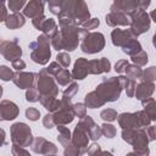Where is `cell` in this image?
<instances>
[{
	"instance_id": "22",
	"label": "cell",
	"mask_w": 156,
	"mask_h": 156,
	"mask_svg": "<svg viewBox=\"0 0 156 156\" xmlns=\"http://www.w3.org/2000/svg\"><path fill=\"white\" fill-rule=\"evenodd\" d=\"M135 63L138 65H145L147 62V55L146 52H144L143 50H140L139 52H136L135 55H133V58H132Z\"/></svg>"
},
{
	"instance_id": "30",
	"label": "cell",
	"mask_w": 156,
	"mask_h": 156,
	"mask_svg": "<svg viewBox=\"0 0 156 156\" xmlns=\"http://www.w3.org/2000/svg\"><path fill=\"white\" fill-rule=\"evenodd\" d=\"M39 111L38 110H35V108H33V107H30V108H28L27 111H26V116H27V118H29V119H32V121H37L38 118H39Z\"/></svg>"
},
{
	"instance_id": "10",
	"label": "cell",
	"mask_w": 156,
	"mask_h": 156,
	"mask_svg": "<svg viewBox=\"0 0 156 156\" xmlns=\"http://www.w3.org/2000/svg\"><path fill=\"white\" fill-rule=\"evenodd\" d=\"M73 115H74L73 110H71L68 106L63 105V101H62L61 110L57 111L52 118H54L55 123H68V122H71L73 119Z\"/></svg>"
},
{
	"instance_id": "13",
	"label": "cell",
	"mask_w": 156,
	"mask_h": 156,
	"mask_svg": "<svg viewBox=\"0 0 156 156\" xmlns=\"http://www.w3.org/2000/svg\"><path fill=\"white\" fill-rule=\"evenodd\" d=\"M133 38V34L130 30H121V29H115L112 32V41L115 45H124Z\"/></svg>"
},
{
	"instance_id": "31",
	"label": "cell",
	"mask_w": 156,
	"mask_h": 156,
	"mask_svg": "<svg viewBox=\"0 0 156 156\" xmlns=\"http://www.w3.org/2000/svg\"><path fill=\"white\" fill-rule=\"evenodd\" d=\"M72 110L74 115H78V117H83L85 115V107L83 104H76Z\"/></svg>"
},
{
	"instance_id": "1",
	"label": "cell",
	"mask_w": 156,
	"mask_h": 156,
	"mask_svg": "<svg viewBox=\"0 0 156 156\" xmlns=\"http://www.w3.org/2000/svg\"><path fill=\"white\" fill-rule=\"evenodd\" d=\"M126 77L111 78L108 80H105L96 88V94L104 101H115L118 99L119 93L126 84Z\"/></svg>"
},
{
	"instance_id": "4",
	"label": "cell",
	"mask_w": 156,
	"mask_h": 156,
	"mask_svg": "<svg viewBox=\"0 0 156 156\" xmlns=\"http://www.w3.org/2000/svg\"><path fill=\"white\" fill-rule=\"evenodd\" d=\"M150 27V21L144 10H139L133 13V21H132V27H130V33L133 37H136L144 32H146Z\"/></svg>"
},
{
	"instance_id": "21",
	"label": "cell",
	"mask_w": 156,
	"mask_h": 156,
	"mask_svg": "<svg viewBox=\"0 0 156 156\" xmlns=\"http://www.w3.org/2000/svg\"><path fill=\"white\" fill-rule=\"evenodd\" d=\"M56 78H57V82L61 84V85H66L69 79H71V74L67 69H61L57 74H56Z\"/></svg>"
},
{
	"instance_id": "12",
	"label": "cell",
	"mask_w": 156,
	"mask_h": 156,
	"mask_svg": "<svg viewBox=\"0 0 156 156\" xmlns=\"http://www.w3.org/2000/svg\"><path fill=\"white\" fill-rule=\"evenodd\" d=\"M43 4L39 0H32L24 9V15L28 17H39L43 15Z\"/></svg>"
},
{
	"instance_id": "35",
	"label": "cell",
	"mask_w": 156,
	"mask_h": 156,
	"mask_svg": "<svg viewBox=\"0 0 156 156\" xmlns=\"http://www.w3.org/2000/svg\"><path fill=\"white\" fill-rule=\"evenodd\" d=\"M98 26H99V20H96V18L89 20L88 22L84 23V27H85L87 29H94V28H96Z\"/></svg>"
},
{
	"instance_id": "14",
	"label": "cell",
	"mask_w": 156,
	"mask_h": 156,
	"mask_svg": "<svg viewBox=\"0 0 156 156\" xmlns=\"http://www.w3.org/2000/svg\"><path fill=\"white\" fill-rule=\"evenodd\" d=\"M154 91V84L152 82H144L141 84L138 85V88H135V95L139 100H145L149 99L150 95Z\"/></svg>"
},
{
	"instance_id": "6",
	"label": "cell",
	"mask_w": 156,
	"mask_h": 156,
	"mask_svg": "<svg viewBox=\"0 0 156 156\" xmlns=\"http://www.w3.org/2000/svg\"><path fill=\"white\" fill-rule=\"evenodd\" d=\"M1 52L6 57V60H9V61H15V60L20 58L22 55L21 48L16 43H9V41H5L2 44Z\"/></svg>"
},
{
	"instance_id": "20",
	"label": "cell",
	"mask_w": 156,
	"mask_h": 156,
	"mask_svg": "<svg viewBox=\"0 0 156 156\" xmlns=\"http://www.w3.org/2000/svg\"><path fill=\"white\" fill-rule=\"evenodd\" d=\"M126 72H127V76L130 78V79H134V78H140L143 72L141 69L138 67V66H128L126 67Z\"/></svg>"
},
{
	"instance_id": "7",
	"label": "cell",
	"mask_w": 156,
	"mask_h": 156,
	"mask_svg": "<svg viewBox=\"0 0 156 156\" xmlns=\"http://www.w3.org/2000/svg\"><path fill=\"white\" fill-rule=\"evenodd\" d=\"M18 115L17 106L11 101H2L0 104V121L1 119H13Z\"/></svg>"
},
{
	"instance_id": "29",
	"label": "cell",
	"mask_w": 156,
	"mask_h": 156,
	"mask_svg": "<svg viewBox=\"0 0 156 156\" xmlns=\"http://www.w3.org/2000/svg\"><path fill=\"white\" fill-rule=\"evenodd\" d=\"M57 61H58V63H61L63 67H67L68 65H69V56L67 55V54H65V52H61V54H58L57 55Z\"/></svg>"
},
{
	"instance_id": "40",
	"label": "cell",
	"mask_w": 156,
	"mask_h": 156,
	"mask_svg": "<svg viewBox=\"0 0 156 156\" xmlns=\"http://www.w3.org/2000/svg\"><path fill=\"white\" fill-rule=\"evenodd\" d=\"M149 4H150V0H138V5L141 7V10L146 9L149 6Z\"/></svg>"
},
{
	"instance_id": "9",
	"label": "cell",
	"mask_w": 156,
	"mask_h": 156,
	"mask_svg": "<svg viewBox=\"0 0 156 156\" xmlns=\"http://www.w3.org/2000/svg\"><path fill=\"white\" fill-rule=\"evenodd\" d=\"M110 71V62L107 58L102 57L101 60H93L88 62V72L89 73H101Z\"/></svg>"
},
{
	"instance_id": "25",
	"label": "cell",
	"mask_w": 156,
	"mask_h": 156,
	"mask_svg": "<svg viewBox=\"0 0 156 156\" xmlns=\"http://www.w3.org/2000/svg\"><path fill=\"white\" fill-rule=\"evenodd\" d=\"M26 0H9V7L11 11H20V9L24 5Z\"/></svg>"
},
{
	"instance_id": "24",
	"label": "cell",
	"mask_w": 156,
	"mask_h": 156,
	"mask_svg": "<svg viewBox=\"0 0 156 156\" xmlns=\"http://www.w3.org/2000/svg\"><path fill=\"white\" fill-rule=\"evenodd\" d=\"M101 118L105 119V121H106V119H107V121H113V119L117 118V113H116L115 110H111V108L104 110V111L101 112Z\"/></svg>"
},
{
	"instance_id": "38",
	"label": "cell",
	"mask_w": 156,
	"mask_h": 156,
	"mask_svg": "<svg viewBox=\"0 0 156 156\" xmlns=\"http://www.w3.org/2000/svg\"><path fill=\"white\" fill-rule=\"evenodd\" d=\"M44 124H45V127H46V128H51V127H52V124H54V118H52V116L46 115V116H45V118H44Z\"/></svg>"
},
{
	"instance_id": "33",
	"label": "cell",
	"mask_w": 156,
	"mask_h": 156,
	"mask_svg": "<svg viewBox=\"0 0 156 156\" xmlns=\"http://www.w3.org/2000/svg\"><path fill=\"white\" fill-rule=\"evenodd\" d=\"M102 130H104V133H105L108 138H112V136L115 135V133H116L115 127L111 126V124H104V126H102Z\"/></svg>"
},
{
	"instance_id": "42",
	"label": "cell",
	"mask_w": 156,
	"mask_h": 156,
	"mask_svg": "<svg viewBox=\"0 0 156 156\" xmlns=\"http://www.w3.org/2000/svg\"><path fill=\"white\" fill-rule=\"evenodd\" d=\"M39 1H41V2H44V0H39Z\"/></svg>"
},
{
	"instance_id": "15",
	"label": "cell",
	"mask_w": 156,
	"mask_h": 156,
	"mask_svg": "<svg viewBox=\"0 0 156 156\" xmlns=\"http://www.w3.org/2000/svg\"><path fill=\"white\" fill-rule=\"evenodd\" d=\"M106 22L110 26H116V24L126 26V24H129V21L127 18V16L123 12H119V11H112L108 16H106Z\"/></svg>"
},
{
	"instance_id": "26",
	"label": "cell",
	"mask_w": 156,
	"mask_h": 156,
	"mask_svg": "<svg viewBox=\"0 0 156 156\" xmlns=\"http://www.w3.org/2000/svg\"><path fill=\"white\" fill-rule=\"evenodd\" d=\"M124 87H126V89H127V95H128V96H133V95H134V91H135V82H134L133 79H130V78H129V79L127 78Z\"/></svg>"
},
{
	"instance_id": "36",
	"label": "cell",
	"mask_w": 156,
	"mask_h": 156,
	"mask_svg": "<svg viewBox=\"0 0 156 156\" xmlns=\"http://www.w3.org/2000/svg\"><path fill=\"white\" fill-rule=\"evenodd\" d=\"M127 65H128V62H127L126 60H119V61L116 63V66H115L116 72H123L124 68L127 67Z\"/></svg>"
},
{
	"instance_id": "3",
	"label": "cell",
	"mask_w": 156,
	"mask_h": 156,
	"mask_svg": "<svg viewBox=\"0 0 156 156\" xmlns=\"http://www.w3.org/2000/svg\"><path fill=\"white\" fill-rule=\"evenodd\" d=\"M104 44H105V40L101 33H89L83 39L80 48L84 52L94 54V52H99L104 48Z\"/></svg>"
},
{
	"instance_id": "17",
	"label": "cell",
	"mask_w": 156,
	"mask_h": 156,
	"mask_svg": "<svg viewBox=\"0 0 156 156\" xmlns=\"http://www.w3.org/2000/svg\"><path fill=\"white\" fill-rule=\"evenodd\" d=\"M24 24V18L22 15L13 13L9 17H6V27L9 28H18Z\"/></svg>"
},
{
	"instance_id": "2",
	"label": "cell",
	"mask_w": 156,
	"mask_h": 156,
	"mask_svg": "<svg viewBox=\"0 0 156 156\" xmlns=\"http://www.w3.org/2000/svg\"><path fill=\"white\" fill-rule=\"evenodd\" d=\"M30 48H32V58L34 62L44 65L49 61V57H50L49 39L45 35L39 37L35 43L30 44Z\"/></svg>"
},
{
	"instance_id": "27",
	"label": "cell",
	"mask_w": 156,
	"mask_h": 156,
	"mask_svg": "<svg viewBox=\"0 0 156 156\" xmlns=\"http://www.w3.org/2000/svg\"><path fill=\"white\" fill-rule=\"evenodd\" d=\"M77 90H78V85H77V84H74V83H73V84H71V87L63 91V98L69 100V99H71V98L77 93Z\"/></svg>"
},
{
	"instance_id": "18",
	"label": "cell",
	"mask_w": 156,
	"mask_h": 156,
	"mask_svg": "<svg viewBox=\"0 0 156 156\" xmlns=\"http://www.w3.org/2000/svg\"><path fill=\"white\" fill-rule=\"evenodd\" d=\"M141 50V46H140V44H139V41H136V40H133V39H130L128 43H126L124 45H123V51L124 52H127L128 55H135L136 52H139Z\"/></svg>"
},
{
	"instance_id": "19",
	"label": "cell",
	"mask_w": 156,
	"mask_h": 156,
	"mask_svg": "<svg viewBox=\"0 0 156 156\" xmlns=\"http://www.w3.org/2000/svg\"><path fill=\"white\" fill-rule=\"evenodd\" d=\"M40 29L44 30L46 34L52 35V34L56 32V23H55V21L51 20V18L44 20L43 23H41V26H40Z\"/></svg>"
},
{
	"instance_id": "39",
	"label": "cell",
	"mask_w": 156,
	"mask_h": 156,
	"mask_svg": "<svg viewBox=\"0 0 156 156\" xmlns=\"http://www.w3.org/2000/svg\"><path fill=\"white\" fill-rule=\"evenodd\" d=\"M6 18V10L4 6V0H0V22Z\"/></svg>"
},
{
	"instance_id": "28",
	"label": "cell",
	"mask_w": 156,
	"mask_h": 156,
	"mask_svg": "<svg viewBox=\"0 0 156 156\" xmlns=\"http://www.w3.org/2000/svg\"><path fill=\"white\" fill-rule=\"evenodd\" d=\"M26 96H27V100H28V101H32V102L39 100V94H38V91H37L35 89H32V88H29V90L27 91Z\"/></svg>"
},
{
	"instance_id": "11",
	"label": "cell",
	"mask_w": 156,
	"mask_h": 156,
	"mask_svg": "<svg viewBox=\"0 0 156 156\" xmlns=\"http://www.w3.org/2000/svg\"><path fill=\"white\" fill-rule=\"evenodd\" d=\"M88 61L83 57L78 58L76 65H74V68H73V72H72V77L74 79H83L87 74H88Z\"/></svg>"
},
{
	"instance_id": "5",
	"label": "cell",
	"mask_w": 156,
	"mask_h": 156,
	"mask_svg": "<svg viewBox=\"0 0 156 156\" xmlns=\"http://www.w3.org/2000/svg\"><path fill=\"white\" fill-rule=\"evenodd\" d=\"M46 69H43L39 74L38 79V90L41 93V95H48V96H55L57 94V88L54 83V80L45 74Z\"/></svg>"
},
{
	"instance_id": "23",
	"label": "cell",
	"mask_w": 156,
	"mask_h": 156,
	"mask_svg": "<svg viewBox=\"0 0 156 156\" xmlns=\"http://www.w3.org/2000/svg\"><path fill=\"white\" fill-rule=\"evenodd\" d=\"M12 77H13V73L9 67L0 66V78L2 80H10V79H12Z\"/></svg>"
},
{
	"instance_id": "37",
	"label": "cell",
	"mask_w": 156,
	"mask_h": 156,
	"mask_svg": "<svg viewBox=\"0 0 156 156\" xmlns=\"http://www.w3.org/2000/svg\"><path fill=\"white\" fill-rule=\"evenodd\" d=\"M12 67L16 68V69H23L26 67V63L21 60V58H17L15 61H12Z\"/></svg>"
},
{
	"instance_id": "41",
	"label": "cell",
	"mask_w": 156,
	"mask_h": 156,
	"mask_svg": "<svg viewBox=\"0 0 156 156\" xmlns=\"http://www.w3.org/2000/svg\"><path fill=\"white\" fill-rule=\"evenodd\" d=\"M1 94H2V88L0 87V96H1Z\"/></svg>"
},
{
	"instance_id": "8",
	"label": "cell",
	"mask_w": 156,
	"mask_h": 156,
	"mask_svg": "<svg viewBox=\"0 0 156 156\" xmlns=\"http://www.w3.org/2000/svg\"><path fill=\"white\" fill-rule=\"evenodd\" d=\"M34 77H35V74H33V73H22L21 72V73L13 74L12 80L21 89H27V88H30L33 85Z\"/></svg>"
},
{
	"instance_id": "32",
	"label": "cell",
	"mask_w": 156,
	"mask_h": 156,
	"mask_svg": "<svg viewBox=\"0 0 156 156\" xmlns=\"http://www.w3.org/2000/svg\"><path fill=\"white\" fill-rule=\"evenodd\" d=\"M144 79L146 82H152L155 79V67H150L144 72Z\"/></svg>"
},
{
	"instance_id": "16",
	"label": "cell",
	"mask_w": 156,
	"mask_h": 156,
	"mask_svg": "<svg viewBox=\"0 0 156 156\" xmlns=\"http://www.w3.org/2000/svg\"><path fill=\"white\" fill-rule=\"evenodd\" d=\"M104 102L105 101L96 94V91H91V93L87 94V96H85V104L90 108H95L98 106H101V105H104Z\"/></svg>"
},
{
	"instance_id": "34",
	"label": "cell",
	"mask_w": 156,
	"mask_h": 156,
	"mask_svg": "<svg viewBox=\"0 0 156 156\" xmlns=\"http://www.w3.org/2000/svg\"><path fill=\"white\" fill-rule=\"evenodd\" d=\"M60 71H61V68H60V66H58L56 62H52V63L49 66V68L46 69L48 73H51V74H55V76H56Z\"/></svg>"
}]
</instances>
